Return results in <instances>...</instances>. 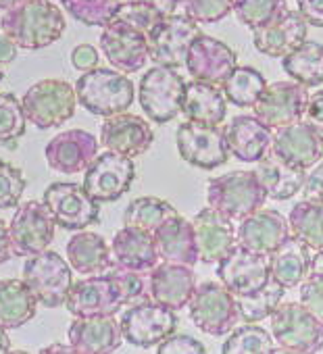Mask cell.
<instances>
[{
	"label": "cell",
	"mask_w": 323,
	"mask_h": 354,
	"mask_svg": "<svg viewBox=\"0 0 323 354\" xmlns=\"http://www.w3.org/2000/svg\"><path fill=\"white\" fill-rule=\"evenodd\" d=\"M119 323L125 342L138 348H152L176 333L178 315L174 308L158 304L152 298H142L127 304Z\"/></svg>",
	"instance_id": "obj_9"
},
{
	"label": "cell",
	"mask_w": 323,
	"mask_h": 354,
	"mask_svg": "<svg viewBox=\"0 0 323 354\" xmlns=\"http://www.w3.org/2000/svg\"><path fill=\"white\" fill-rule=\"evenodd\" d=\"M169 11L207 26L225 19L234 11V0H178Z\"/></svg>",
	"instance_id": "obj_45"
},
{
	"label": "cell",
	"mask_w": 323,
	"mask_h": 354,
	"mask_svg": "<svg viewBox=\"0 0 323 354\" xmlns=\"http://www.w3.org/2000/svg\"><path fill=\"white\" fill-rule=\"evenodd\" d=\"M65 15L50 0H26L3 17V32L24 50H40L65 34Z\"/></svg>",
	"instance_id": "obj_2"
},
{
	"label": "cell",
	"mask_w": 323,
	"mask_h": 354,
	"mask_svg": "<svg viewBox=\"0 0 323 354\" xmlns=\"http://www.w3.org/2000/svg\"><path fill=\"white\" fill-rule=\"evenodd\" d=\"M192 225L196 236L199 261L205 265H217L238 244L234 219L213 207L199 211L192 219Z\"/></svg>",
	"instance_id": "obj_22"
},
{
	"label": "cell",
	"mask_w": 323,
	"mask_h": 354,
	"mask_svg": "<svg viewBox=\"0 0 323 354\" xmlns=\"http://www.w3.org/2000/svg\"><path fill=\"white\" fill-rule=\"evenodd\" d=\"M284 71L290 75V80L315 88L323 84V44L304 40L296 50H292L288 57L282 59Z\"/></svg>",
	"instance_id": "obj_36"
},
{
	"label": "cell",
	"mask_w": 323,
	"mask_h": 354,
	"mask_svg": "<svg viewBox=\"0 0 323 354\" xmlns=\"http://www.w3.org/2000/svg\"><path fill=\"white\" fill-rule=\"evenodd\" d=\"M265 88H267L265 75L255 67H246V65L236 67L230 73V77L221 84L225 98L240 109H252Z\"/></svg>",
	"instance_id": "obj_39"
},
{
	"label": "cell",
	"mask_w": 323,
	"mask_h": 354,
	"mask_svg": "<svg viewBox=\"0 0 323 354\" xmlns=\"http://www.w3.org/2000/svg\"><path fill=\"white\" fill-rule=\"evenodd\" d=\"M100 50L111 67L123 73H136L144 69L146 61H150L146 34L117 19L102 28Z\"/></svg>",
	"instance_id": "obj_18"
},
{
	"label": "cell",
	"mask_w": 323,
	"mask_h": 354,
	"mask_svg": "<svg viewBox=\"0 0 323 354\" xmlns=\"http://www.w3.org/2000/svg\"><path fill=\"white\" fill-rule=\"evenodd\" d=\"M236 238L244 248L269 257L290 238V223L275 209H259L238 223Z\"/></svg>",
	"instance_id": "obj_23"
},
{
	"label": "cell",
	"mask_w": 323,
	"mask_h": 354,
	"mask_svg": "<svg viewBox=\"0 0 323 354\" xmlns=\"http://www.w3.org/2000/svg\"><path fill=\"white\" fill-rule=\"evenodd\" d=\"M63 9L88 28H104L113 21L119 0H61Z\"/></svg>",
	"instance_id": "obj_42"
},
{
	"label": "cell",
	"mask_w": 323,
	"mask_h": 354,
	"mask_svg": "<svg viewBox=\"0 0 323 354\" xmlns=\"http://www.w3.org/2000/svg\"><path fill=\"white\" fill-rule=\"evenodd\" d=\"M188 310L192 323L207 335H225L238 325L240 319L236 296L219 279L199 283Z\"/></svg>",
	"instance_id": "obj_10"
},
{
	"label": "cell",
	"mask_w": 323,
	"mask_h": 354,
	"mask_svg": "<svg viewBox=\"0 0 323 354\" xmlns=\"http://www.w3.org/2000/svg\"><path fill=\"white\" fill-rule=\"evenodd\" d=\"M17 44L5 34L0 32V65H9L17 59Z\"/></svg>",
	"instance_id": "obj_54"
},
{
	"label": "cell",
	"mask_w": 323,
	"mask_h": 354,
	"mask_svg": "<svg viewBox=\"0 0 323 354\" xmlns=\"http://www.w3.org/2000/svg\"><path fill=\"white\" fill-rule=\"evenodd\" d=\"M165 15H167V11L160 9L156 3H152V0H131V3L119 5L113 19L123 21L142 34H148Z\"/></svg>",
	"instance_id": "obj_46"
},
{
	"label": "cell",
	"mask_w": 323,
	"mask_h": 354,
	"mask_svg": "<svg viewBox=\"0 0 323 354\" xmlns=\"http://www.w3.org/2000/svg\"><path fill=\"white\" fill-rule=\"evenodd\" d=\"M26 186L24 171L0 158V211L19 207Z\"/></svg>",
	"instance_id": "obj_47"
},
{
	"label": "cell",
	"mask_w": 323,
	"mask_h": 354,
	"mask_svg": "<svg viewBox=\"0 0 323 354\" xmlns=\"http://www.w3.org/2000/svg\"><path fill=\"white\" fill-rule=\"evenodd\" d=\"M217 279L225 283L236 298L257 294L271 281L269 257L236 244L217 263Z\"/></svg>",
	"instance_id": "obj_15"
},
{
	"label": "cell",
	"mask_w": 323,
	"mask_h": 354,
	"mask_svg": "<svg viewBox=\"0 0 323 354\" xmlns=\"http://www.w3.org/2000/svg\"><path fill=\"white\" fill-rule=\"evenodd\" d=\"M298 13L313 28H323V0H296Z\"/></svg>",
	"instance_id": "obj_52"
},
{
	"label": "cell",
	"mask_w": 323,
	"mask_h": 354,
	"mask_svg": "<svg viewBox=\"0 0 323 354\" xmlns=\"http://www.w3.org/2000/svg\"><path fill=\"white\" fill-rule=\"evenodd\" d=\"M26 117L38 129H50L67 123L75 115V86L65 80H42L21 98Z\"/></svg>",
	"instance_id": "obj_6"
},
{
	"label": "cell",
	"mask_w": 323,
	"mask_h": 354,
	"mask_svg": "<svg viewBox=\"0 0 323 354\" xmlns=\"http://www.w3.org/2000/svg\"><path fill=\"white\" fill-rule=\"evenodd\" d=\"M55 227L57 221L44 203H36V201L21 203L9 223L13 254L34 257L38 252L48 250V246L55 240Z\"/></svg>",
	"instance_id": "obj_16"
},
{
	"label": "cell",
	"mask_w": 323,
	"mask_h": 354,
	"mask_svg": "<svg viewBox=\"0 0 323 354\" xmlns=\"http://www.w3.org/2000/svg\"><path fill=\"white\" fill-rule=\"evenodd\" d=\"M119 3H131V0H119Z\"/></svg>",
	"instance_id": "obj_62"
},
{
	"label": "cell",
	"mask_w": 323,
	"mask_h": 354,
	"mask_svg": "<svg viewBox=\"0 0 323 354\" xmlns=\"http://www.w3.org/2000/svg\"><path fill=\"white\" fill-rule=\"evenodd\" d=\"M0 32H3V21H0Z\"/></svg>",
	"instance_id": "obj_63"
},
{
	"label": "cell",
	"mask_w": 323,
	"mask_h": 354,
	"mask_svg": "<svg viewBox=\"0 0 323 354\" xmlns=\"http://www.w3.org/2000/svg\"><path fill=\"white\" fill-rule=\"evenodd\" d=\"M121 323L113 317H75L67 329V342L77 354H109L123 344Z\"/></svg>",
	"instance_id": "obj_28"
},
{
	"label": "cell",
	"mask_w": 323,
	"mask_h": 354,
	"mask_svg": "<svg viewBox=\"0 0 323 354\" xmlns=\"http://www.w3.org/2000/svg\"><path fill=\"white\" fill-rule=\"evenodd\" d=\"M308 90L306 86L290 80V82H273L267 84L261 98L257 100L255 115L269 125L271 129L286 127L290 123H296L304 117L306 104H308Z\"/></svg>",
	"instance_id": "obj_17"
},
{
	"label": "cell",
	"mask_w": 323,
	"mask_h": 354,
	"mask_svg": "<svg viewBox=\"0 0 323 354\" xmlns=\"http://www.w3.org/2000/svg\"><path fill=\"white\" fill-rule=\"evenodd\" d=\"M196 290V275L192 267L178 263H158L150 271L148 294L154 302L165 304L174 310L186 308Z\"/></svg>",
	"instance_id": "obj_26"
},
{
	"label": "cell",
	"mask_w": 323,
	"mask_h": 354,
	"mask_svg": "<svg viewBox=\"0 0 323 354\" xmlns=\"http://www.w3.org/2000/svg\"><path fill=\"white\" fill-rule=\"evenodd\" d=\"M311 248L302 244L296 236H290L275 252L269 254L271 279L282 283L286 290L296 288L311 273Z\"/></svg>",
	"instance_id": "obj_33"
},
{
	"label": "cell",
	"mask_w": 323,
	"mask_h": 354,
	"mask_svg": "<svg viewBox=\"0 0 323 354\" xmlns=\"http://www.w3.org/2000/svg\"><path fill=\"white\" fill-rule=\"evenodd\" d=\"M28 117L15 94L0 92V144L11 146L26 133Z\"/></svg>",
	"instance_id": "obj_44"
},
{
	"label": "cell",
	"mask_w": 323,
	"mask_h": 354,
	"mask_svg": "<svg viewBox=\"0 0 323 354\" xmlns=\"http://www.w3.org/2000/svg\"><path fill=\"white\" fill-rule=\"evenodd\" d=\"M269 319L279 352L313 354L323 350V325L300 302L279 304Z\"/></svg>",
	"instance_id": "obj_8"
},
{
	"label": "cell",
	"mask_w": 323,
	"mask_h": 354,
	"mask_svg": "<svg viewBox=\"0 0 323 354\" xmlns=\"http://www.w3.org/2000/svg\"><path fill=\"white\" fill-rule=\"evenodd\" d=\"M304 121H308L323 136V90L311 94L306 111H304Z\"/></svg>",
	"instance_id": "obj_53"
},
{
	"label": "cell",
	"mask_w": 323,
	"mask_h": 354,
	"mask_svg": "<svg viewBox=\"0 0 323 354\" xmlns=\"http://www.w3.org/2000/svg\"><path fill=\"white\" fill-rule=\"evenodd\" d=\"M308 24L298 11H286L267 26L252 30L255 48L271 59H284L306 40Z\"/></svg>",
	"instance_id": "obj_27"
},
{
	"label": "cell",
	"mask_w": 323,
	"mask_h": 354,
	"mask_svg": "<svg viewBox=\"0 0 323 354\" xmlns=\"http://www.w3.org/2000/svg\"><path fill=\"white\" fill-rule=\"evenodd\" d=\"M3 352H11V339L7 335V329L0 325V354Z\"/></svg>",
	"instance_id": "obj_58"
},
{
	"label": "cell",
	"mask_w": 323,
	"mask_h": 354,
	"mask_svg": "<svg viewBox=\"0 0 323 354\" xmlns=\"http://www.w3.org/2000/svg\"><path fill=\"white\" fill-rule=\"evenodd\" d=\"M71 269L73 267L59 252L44 250L28 257L21 277L44 308H59L67 302L73 288Z\"/></svg>",
	"instance_id": "obj_7"
},
{
	"label": "cell",
	"mask_w": 323,
	"mask_h": 354,
	"mask_svg": "<svg viewBox=\"0 0 323 354\" xmlns=\"http://www.w3.org/2000/svg\"><path fill=\"white\" fill-rule=\"evenodd\" d=\"M42 352L44 354H53V352H69V354H77V350L67 342V344H50V346H46V348H42Z\"/></svg>",
	"instance_id": "obj_56"
},
{
	"label": "cell",
	"mask_w": 323,
	"mask_h": 354,
	"mask_svg": "<svg viewBox=\"0 0 323 354\" xmlns=\"http://www.w3.org/2000/svg\"><path fill=\"white\" fill-rule=\"evenodd\" d=\"M111 259L113 265L123 271H131V273L152 271L160 261L154 234L131 225L121 227L111 242Z\"/></svg>",
	"instance_id": "obj_29"
},
{
	"label": "cell",
	"mask_w": 323,
	"mask_h": 354,
	"mask_svg": "<svg viewBox=\"0 0 323 354\" xmlns=\"http://www.w3.org/2000/svg\"><path fill=\"white\" fill-rule=\"evenodd\" d=\"M286 294V288L282 283H277L275 279H271L263 290H259L257 294L250 296H238V310H240V319L246 323H259L267 317L273 315V310L282 304Z\"/></svg>",
	"instance_id": "obj_41"
},
{
	"label": "cell",
	"mask_w": 323,
	"mask_h": 354,
	"mask_svg": "<svg viewBox=\"0 0 323 354\" xmlns=\"http://www.w3.org/2000/svg\"><path fill=\"white\" fill-rule=\"evenodd\" d=\"M38 298L21 279H0V325L17 329L30 323L38 310Z\"/></svg>",
	"instance_id": "obj_35"
},
{
	"label": "cell",
	"mask_w": 323,
	"mask_h": 354,
	"mask_svg": "<svg viewBox=\"0 0 323 354\" xmlns=\"http://www.w3.org/2000/svg\"><path fill=\"white\" fill-rule=\"evenodd\" d=\"M238 67V55L219 38L201 34L186 57V69L196 82L221 86Z\"/></svg>",
	"instance_id": "obj_19"
},
{
	"label": "cell",
	"mask_w": 323,
	"mask_h": 354,
	"mask_svg": "<svg viewBox=\"0 0 323 354\" xmlns=\"http://www.w3.org/2000/svg\"><path fill=\"white\" fill-rule=\"evenodd\" d=\"M184 96L186 80L176 67L154 65L142 75L138 84L140 106L156 125H165L182 113Z\"/></svg>",
	"instance_id": "obj_5"
},
{
	"label": "cell",
	"mask_w": 323,
	"mask_h": 354,
	"mask_svg": "<svg viewBox=\"0 0 323 354\" xmlns=\"http://www.w3.org/2000/svg\"><path fill=\"white\" fill-rule=\"evenodd\" d=\"M144 294L146 286L140 273L117 269L73 283L65 306L73 317H113L123 306L142 300Z\"/></svg>",
	"instance_id": "obj_1"
},
{
	"label": "cell",
	"mask_w": 323,
	"mask_h": 354,
	"mask_svg": "<svg viewBox=\"0 0 323 354\" xmlns=\"http://www.w3.org/2000/svg\"><path fill=\"white\" fill-rule=\"evenodd\" d=\"M154 142V131L148 121L140 115L119 113L107 117L100 125V144L107 150L125 154V156H140L150 150Z\"/></svg>",
	"instance_id": "obj_24"
},
{
	"label": "cell",
	"mask_w": 323,
	"mask_h": 354,
	"mask_svg": "<svg viewBox=\"0 0 323 354\" xmlns=\"http://www.w3.org/2000/svg\"><path fill=\"white\" fill-rule=\"evenodd\" d=\"M255 173L259 182L263 184L267 198L271 201H290L296 194L302 192L306 182V171L296 169L288 162H284L277 154L269 152L265 158H261L255 167Z\"/></svg>",
	"instance_id": "obj_31"
},
{
	"label": "cell",
	"mask_w": 323,
	"mask_h": 354,
	"mask_svg": "<svg viewBox=\"0 0 323 354\" xmlns=\"http://www.w3.org/2000/svg\"><path fill=\"white\" fill-rule=\"evenodd\" d=\"M75 94L77 102L88 113L107 119L125 113L131 106L136 98V88L127 73L107 67H94L77 77Z\"/></svg>",
	"instance_id": "obj_3"
},
{
	"label": "cell",
	"mask_w": 323,
	"mask_h": 354,
	"mask_svg": "<svg viewBox=\"0 0 323 354\" xmlns=\"http://www.w3.org/2000/svg\"><path fill=\"white\" fill-rule=\"evenodd\" d=\"M273 129L257 115H236L225 127V144L230 154L240 162H259L271 152Z\"/></svg>",
	"instance_id": "obj_25"
},
{
	"label": "cell",
	"mask_w": 323,
	"mask_h": 354,
	"mask_svg": "<svg viewBox=\"0 0 323 354\" xmlns=\"http://www.w3.org/2000/svg\"><path fill=\"white\" fill-rule=\"evenodd\" d=\"M158 354H205L207 348L201 339L188 333H172L158 344Z\"/></svg>",
	"instance_id": "obj_49"
},
{
	"label": "cell",
	"mask_w": 323,
	"mask_h": 354,
	"mask_svg": "<svg viewBox=\"0 0 323 354\" xmlns=\"http://www.w3.org/2000/svg\"><path fill=\"white\" fill-rule=\"evenodd\" d=\"M267 192L255 171H230L225 175L211 177L207 182L209 207L221 211L234 221H242L250 213L265 207Z\"/></svg>",
	"instance_id": "obj_4"
},
{
	"label": "cell",
	"mask_w": 323,
	"mask_h": 354,
	"mask_svg": "<svg viewBox=\"0 0 323 354\" xmlns=\"http://www.w3.org/2000/svg\"><path fill=\"white\" fill-rule=\"evenodd\" d=\"M271 152L277 154L284 162L308 171L319 160H323V136L308 121L300 119L277 129L273 136Z\"/></svg>",
	"instance_id": "obj_20"
},
{
	"label": "cell",
	"mask_w": 323,
	"mask_h": 354,
	"mask_svg": "<svg viewBox=\"0 0 323 354\" xmlns=\"http://www.w3.org/2000/svg\"><path fill=\"white\" fill-rule=\"evenodd\" d=\"M298 302L323 325V275L308 273L300 281Z\"/></svg>",
	"instance_id": "obj_48"
},
{
	"label": "cell",
	"mask_w": 323,
	"mask_h": 354,
	"mask_svg": "<svg viewBox=\"0 0 323 354\" xmlns=\"http://www.w3.org/2000/svg\"><path fill=\"white\" fill-rule=\"evenodd\" d=\"M100 140L86 129H67L55 136L46 148L44 156L53 171L59 173H80L90 167V162L98 156Z\"/></svg>",
	"instance_id": "obj_21"
},
{
	"label": "cell",
	"mask_w": 323,
	"mask_h": 354,
	"mask_svg": "<svg viewBox=\"0 0 323 354\" xmlns=\"http://www.w3.org/2000/svg\"><path fill=\"white\" fill-rule=\"evenodd\" d=\"M182 115L186 117V121L221 125L228 117V98L219 86L192 80L186 84Z\"/></svg>",
	"instance_id": "obj_32"
},
{
	"label": "cell",
	"mask_w": 323,
	"mask_h": 354,
	"mask_svg": "<svg viewBox=\"0 0 323 354\" xmlns=\"http://www.w3.org/2000/svg\"><path fill=\"white\" fill-rule=\"evenodd\" d=\"M163 3H165V5H167L169 9H172V7H174V5L178 3V0H163Z\"/></svg>",
	"instance_id": "obj_60"
},
{
	"label": "cell",
	"mask_w": 323,
	"mask_h": 354,
	"mask_svg": "<svg viewBox=\"0 0 323 354\" xmlns=\"http://www.w3.org/2000/svg\"><path fill=\"white\" fill-rule=\"evenodd\" d=\"M300 194L304 196V201L323 203V160H319L313 169H308L306 182Z\"/></svg>",
	"instance_id": "obj_50"
},
{
	"label": "cell",
	"mask_w": 323,
	"mask_h": 354,
	"mask_svg": "<svg viewBox=\"0 0 323 354\" xmlns=\"http://www.w3.org/2000/svg\"><path fill=\"white\" fill-rule=\"evenodd\" d=\"M176 215H180V213L172 203H167L163 198H156V196H140L125 207L123 225L140 227V230L154 234L160 225Z\"/></svg>",
	"instance_id": "obj_38"
},
{
	"label": "cell",
	"mask_w": 323,
	"mask_h": 354,
	"mask_svg": "<svg viewBox=\"0 0 323 354\" xmlns=\"http://www.w3.org/2000/svg\"><path fill=\"white\" fill-rule=\"evenodd\" d=\"M176 144L180 156L188 165L205 171L223 167L230 158L225 129H221L219 125L184 121L176 131Z\"/></svg>",
	"instance_id": "obj_14"
},
{
	"label": "cell",
	"mask_w": 323,
	"mask_h": 354,
	"mask_svg": "<svg viewBox=\"0 0 323 354\" xmlns=\"http://www.w3.org/2000/svg\"><path fill=\"white\" fill-rule=\"evenodd\" d=\"M311 273L323 275V250L315 252V257H313V263H311Z\"/></svg>",
	"instance_id": "obj_57"
},
{
	"label": "cell",
	"mask_w": 323,
	"mask_h": 354,
	"mask_svg": "<svg viewBox=\"0 0 323 354\" xmlns=\"http://www.w3.org/2000/svg\"><path fill=\"white\" fill-rule=\"evenodd\" d=\"M290 234L306 244L313 252L323 250V203L300 201L288 215Z\"/></svg>",
	"instance_id": "obj_37"
},
{
	"label": "cell",
	"mask_w": 323,
	"mask_h": 354,
	"mask_svg": "<svg viewBox=\"0 0 323 354\" xmlns=\"http://www.w3.org/2000/svg\"><path fill=\"white\" fill-rule=\"evenodd\" d=\"M84 188L96 203L119 201L136 180V165L131 156L107 150L98 154L84 171Z\"/></svg>",
	"instance_id": "obj_12"
},
{
	"label": "cell",
	"mask_w": 323,
	"mask_h": 354,
	"mask_svg": "<svg viewBox=\"0 0 323 354\" xmlns=\"http://www.w3.org/2000/svg\"><path fill=\"white\" fill-rule=\"evenodd\" d=\"M223 354H269L279 352L273 335L261 325L246 323L236 325L221 346Z\"/></svg>",
	"instance_id": "obj_40"
},
{
	"label": "cell",
	"mask_w": 323,
	"mask_h": 354,
	"mask_svg": "<svg viewBox=\"0 0 323 354\" xmlns=\"http://www.w3.org/2000/svg\"><path fill=\"white\" fill-rule=\"evenodd\" d=\"M13 257V242H11V232L9 225L0 219V265L11 261Z\"/></svg>",
	"instance_id": "obj_55"
},
{
	"label": "cell",
	"mask_w": 323,
	"mask_h": 354,
	"mask_svg": "<svg viewBox=\"0 0 323 354\" xmlns=\"http://www.w3.org/2000/svg\"><path fill=\"white\" fill-rule=\"evenodd\" d=\"M24 3H26V0H0V9H3V11L7 13V11H11V9L24 5Z\"/></svg>",
	"instance_id": "obj_59"
},
{
	"label": "cell",
	"mask_w": 323,
	"mask_h": 354,
	"mask_svg": "<svg viewBox=\"0 0 323 354\" xmlns=\"http://www.w3.org/2000/svg\"><path fill=\"white\" fill-rule=\"evenodd\" d=\"M154 242L160 261L194 267L199 263V248L194 225L182 215L172 217L154 232Z\"/></svg>",
	"instance_id": "obj_30"
},
{
	"label": "cell",
	"mask_w": 323,
	"mask_h": 354,
	"mask_svg": "<svg viewBox=\"0 0 323 354\" xmlns=\"http://www.w3.org/2000/svg\"><path fill=\"white\" fill-rule=\"evenodd\" d=\"M288 11L286 0H234V15L248 30L271 24Z\"/></svg>",
	"instance_id": "obj_43"
},
{
	"label": "cell",
	"mask_w": 323,
	"mask_h": 354,
	"mask_svg": "<svg viewBox=\"0 0 323 354\" xmlns=\"http://www.w3.org/2000/svg\"><path fill=\"white\" fill-rule=\"evenodd\" d=\"M201 34V24L180 13H167L146 34L150 61L176 69L186 65L188 50Z\"/></svg>",
	"instance_id": "obj_11"
},
{
	"label": "cell",
	"mask_w": 323,
	"mask_h": 354,
	"mask_svg": "<svg viewBox=\"0 0 323 354\" xmlns=\"http://www.w3.org/2000/svg\"><path fill=\"white\" fill-rule=\"evenodd\" d=\"M67 259L73 271L80 275H98L111 269V246L107 240L94 232L80 230L69 242H67Z\"/></svg>",
	"instance_id": "obj_34"
},
{
	"label": "cell",
	"mask_w": 323,
	"mask_h": 354,
	"mask_svg": "<svg viewBox=\"0 0 323 354\" xmlns=\"http://www.w3.org/2000/svg\"><path fill=\"white\" fill-rule=\"evenodd\" d=\"M5 80V71H3V65H0V82Z\"/></svg>",
	"instance_id": "obj_61"
},
{
	"label": "cell",
	"mask_w": 323,
	"mask_h": 354,
	"mask_svg": "<svg viewBox=\"0 0 323 354\" xmlns=\"http://www.w3.org/2000/svg\"><path fill=\"white\" fill-rule=\"evenodd\" d=\"M71 63L77 71H90L94 67H98V53L92 44H80L73 48L71 53Z\"/></svg>",
	"instance_id": "obj_51"
},
{
	"label": "cell",
	"mask_w": 323,
	"mask_h": 354,
	"mask_svg": "<svg viewBox=\"0 0 323 354\" xmlns=\"http://www.w3.org/2000/svg\"><path fill=\"white\" fill-rule=\"evenodd\" d=\"M42 203L55 217L57 225L63 230L80 232L88 225L98 223L100 203H96L84 188V184L57 182L44 190Z\"/></svg>",
	"instance_id": "obj_13"
}]
</instances>
